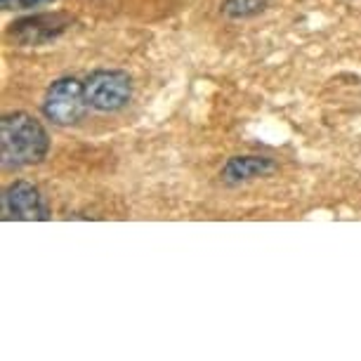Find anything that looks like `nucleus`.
Masks as SVG:
<instances>
[{
	"label": "nucleus",
	"instance_id": "nucleus-5",
	"mask_svg": "<svg viewBox=\"0 0 361 361\" xmlns=\"http://www.w3.org/2000/svg\"><path fill=\"white\" fill-rule=\"evenodd\" d=\"M73 17L66 12H52V15H33L17 19L10 26V38L19 45H45L50 40L59 38L71 29Z\"/></svg>",
	"mask_w": 361,
	"mask_h": 361
},
{
	"label": "nucleus",
	"instance_id": "nucleus-4",
	"mask_svg": "<svg viewBox=\"0 0 361 361\" xmlns=\"http://www.w3.org/2000/svg\"><path fill=\"white\" fill-rule=\"evenodd\" d=\"M0 213L3 220H24V222H43L50 217L45 196L31 182H12L0 199Z\"/></svg>",
	"mask_w": 361,
	"mask_h": 361
},
{
	"label": "nucleus",
	"instance_id": "nucleus-2",
	"mask_svg": "<svg viewBox=\"0 0 361 361\" xmlns=\"http://www.w3.org/2000/svg\"><path fill=\"white\" fill-rule=\"evenodd\" d=\"M90 109L85 94V83H80L78 78H57L47 87L43 97V116L54 126H76L85 111Z\"/></svg>",
	"mask_w": 361,
	"mask_h": 361
},
{
	"label": "nucleus",
	"instance_id": "nucleus-6",
	"mask_svg": "<svg viewBox=\"0 0 361 361\" xmlns=\"http://www.w3.org/2000/svg\"><path fill=\"white\" fill-rule=\"evenodd\" d=\"M276 170V163L269 156H231L222 166V182L229 187L246 185L257 177H267Z\"/></svg>",
	"mask_w": 361,
	"mask_h": 361
},
{
	"label": "nucleus",
	"instance_id": "nucleus-8",
	"mask_svg": "<svg viewBox=\"0 0 361 361\" xmlns=\"http://www.w3.org/2000/svg\"><path fill=\"white\" fill-rule=\"evenodd\" d=\"M54 0H0L3 10H10V12H19V10H33V8H40V5H50Z\"/></svg>",
	"mask_w": 361,
	"mask_h": 361
},
{
	"label": "nucleus",
	"instance_id": "nucleus-3",
	"mask_svg": "<svg viewBox=\"0 0 361 361\" xmlns=\"http://www.w3.org/2000/svg\"><path fill=\"white\" fill-rule=\"evenodd\" d=\"M85 94L90 106L97 111H121L133 99V78L118 69H99L87 76Z\"/></svg>",
	"mask_w": 361,
	"mask_h": 361
},
{
	"label": "nucleus",
	"instance_id": "nucleus-7",
	"mask_svg": "<svg viewBox=\"0 0 361 361\" xmlns=\"http://www.w3.org/2000/svg\"><path fill=\"white\" fill-rule=\"evenodd\" d=\"M264 8H267V0H224L220 10L229 19H248L257 17Z\"/></svg>",
	"mask_w": 361,
	"mask_h": 361
},
{
	"label": "nucleus",
	"instance_id": "nucleus-1",
	"mask_svg": "<svg viewBox=\"0 0 361 361\" xmlns=\"http://www.w3.org/2000/svg\"><path fill=\"white\" fill-rule=\"evenodd\" d=\"M50 152L47 130L26 111L5 114L0 121V163L5 170H22L40 163Z\"/></svg>",
	"mask_w": 361,
	"mask_h": 361
}]
</instances>
